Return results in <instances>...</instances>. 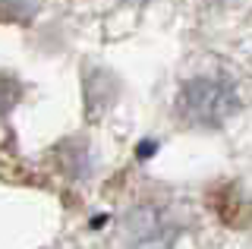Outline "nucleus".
Masks as SVG:
<instances>
[{"instance_id":"1","label":"nucleus","mask_w":252,"mask_h":249,"mask_svg":"<svg viewBox=\"0 0 252 249\" xmlns=\"http://www.w3.org/2000/svg\"><path fill=\"white\" fill-rule=\"evenodd\" d=\"M236 111V95L227 82L218 79H195L180 95V117L199 126H218Z\"/></svg>"}]
</instances>
